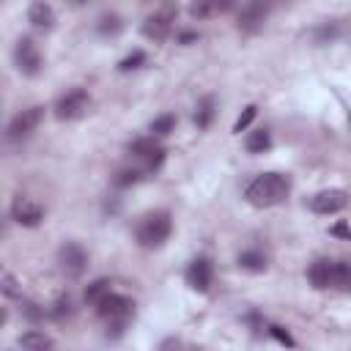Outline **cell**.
I'll return each instance as SVG.
<instances>
[{"mask_svg": "<svg viewBox=\"0 0 351 351\" xmlns=\"http://www.w3.org/2000/svg\"><path fill=\"white\" fill-rule=\"evenodd\" d=\"M288 192H291V178L288 176H282V173H261L247 184L244 197L255 208H271V206L282 203L288 197Z\"/></svg>", "mask_w": 351, "mask_h": 351, "instance_id": "cell-1", "label": "cell"}, {"mask_svg": "<svg viewBox=\"0 0 351 351\" xmlns=\"http://www.w3.org/2000/svg\"><path fill=\"white\" fill-rule=\"evenodd\" d=\"M19 348H27V351H47V348H55V340L38 329H30L25 335H19Z\"/></svg>", "mask_w": 351, "mask_h": 351, "instance_id": "cell-19", "label": "cell"}, {"mask_svg": "<svg viewBox=\"0 0 351 351\" xmlns=\"http://www.w3.org/2000/svg\"><path fill=\"white\" fill-rule=\"evenodd\" d=\"M3 293L8 299H16L19 296V282H16V277L11 271H3Z\"/></svg>", "mask_w": 351, "mask_h": 351, "instance_id": "cell-30", "label": "cell"}, {"mask_svg": "<svg viewBox=\"0 0 351 351\" xmlns=\"http://www.w3.org/2000/svg\"><path fill=\"white\" fill-rule=\"evenodd\" d=\"M269 3H271V0H269Z\"/></svg>", "mask_w": 351, "mask_h": 351, "instance_id": "cell-35", "label": "cell"}, {"mask_svg": "<svg viewBox=\"0 0 351 351\" xmlns=\"http://www.w3.org/2000/svg\"><path fill=\"white\" fill-rule=\"evenodd\" d=\"M329 288L351 293V261H332V280Z\"/></svg>", "mask_w": 351, "mask_h": 351, "instance_id": "cell-18", "label": "cell"}, {"mask_svg": "<svg viewBox=\"0 0 351 351\" xmlns=\"http://www.w3.org/2000/svg\"><path fill=\"white\" fill-rule=\"evenodd\" d=\"M214 107H217L214 96H203V99L195 104L192 121H195V126H197V129H208V126H211V121H214Z\"/></svg>", "mask_w": 351, "mask_h": 351, "instance_id": "cell-20", "label": "cell"}, {"mask_svg": "<svg viewBox=\"0 0 351 351\" xmlns=\"http://www.w3.org/2000/svg\"><path fill=\"white\" fill-rule=\"evenodd\" d=\"M107 293H112V282H110L107 277H96L93 282H88V288H85V293H82V296H85V302H88V304H93V307H96Z\"/></svg>", "mask_w": 351, "mask_h": 351, "instance_id": "cell-21", "label": "cell"}, {"mask_svg": "<svg viewBox=\"0 0 351 351\" xmlns=\"http://www.w3.org/2000/svg\"><path fill=\"white\" fill-rule=\"evenodd\" d=\"M332 233H335V236H343V239H348V241H351V228H348L346 222H337V225L332 228Z\"/></svg>", "mask_w": 351, "mask_h": 351, "instance_id": "cell-31", "label": "cell"}, {"mask_svg": "<svg viewBox=\"0 0 351 351\" xmlns=\"http://www.w3.org/2000/svg\"><path fill=\"white\" fill-rule=\"evenodd\" d=\"M271 3L269 0H250L241 11H239V30L241 33H255L263 27V22L269 19Z\"/></svg>", "mask_w": 351, "mask_h": 351, "instance_id": "cell-10", "label": "cell"}, {"mask_svg": "<svg viewBox=\"0 0 351 351\" xmlns=\"http://www.w3.org/2000/svg\"><path fill=\"white\" fill-rule=\"evenodd\" d=\"M71 310H74V307H71V296H69V293H63V296H58V299H55V304H52L49 315H52V318H58V321H63L66 315H71Z\"/></svg>", "mask_w": 351, "mask_h": 351, "instance_id": "cell-27", "label": "cell"}, {"mask_svg": "<svg viewBox=\"0 0 351 351\" xmlns=\"http://www.w3.org/2000/svg\"><path fill=\"white\" fill-rule=\"evenodd\" d=\"M348 121H351V115H348Z\"/></svg>", "mask_w": 351, "mask_h": 351, "instance_id": "cell-34", "label": "cell"}, {"mask_svg": "<svg viewBox=\"0 0 351 351\" xmlns=\"http://www.w3.org/2000/svg\"><path fill=\"white\" fill-rule=\"evenodd\" d=\"M58 263L60 269L69 274V277H80L88 266V252L77 244V241H66L60 250H58Z\"/></svg>", "mask_w": 351, "mask_h": 351, "instance_id": "cell-11", "label": "cell"}, {"mask_svg": "<svg viewBox=\"0 0 351 351\" xmlns=\"http://www.w3.org/2000/svg\"><path fill=\"white\" fill-rule=\"evenodd\" d=\"M346 33H348L346 19H332V22L318 25V27H315V33H313V38H315V44H332V41L343 38Z\"/></svg>", "mask_w": 351, "mask_h": 351, "instance_id": "cell-15", "label": "cell"}, {"mask_svg": "<svg viewBox=\"0 0 351 351\" xmlns=\"http://www.w3.org/2000/svg\"><path fill=\"white\" fill-rule=\"evenodd\" d=\"M27 22L36 30H52L55 27V11H52V5L44 3V0H33L30 8H27Z\"/></svg>", "mask_w": 351, "mask_h": 351, "instance_id": "cell-14", "label": "cell"}, {"mask_svg": "<svg viewBox=\"0 0 351 351\" xmlns=\"http://www.w3.org/2000/svg\"><path fill=\"white\" fill-rule=\"evenodd\" d=\"M145 58H148V55H145L143 49H134V52H129V55L118 63V71H134V69H140V66L145 63Z\"/></svg>", "mask_w": 351, "mask_h": 351, "instance_id": "cell-26", "label": "cell"}, {"mask_svg": "<svg viewBox=\"0 0 351 351\" xmlns=\"http://www.w3.org/2000/svg\"><path fill=\"white\" fill-rule=\"evenodd\" d=\"M148 173H145V167H123V170H118L115 173V186H121V189H126V186H134V184H140L143 178H145Z\"/></svg>", "mask_w": 351, "mask_h": 351, "instance_id": "cell-23", "label": "cell"}, {"mask_svg": "<svg viewBox=\"0 0 351 351\" xmlns=\"http://www.w3.org/2000/svg\"><path fill=\"white\" fill-rule=\"evenodd\" d=\"M173 233V217L167 211H151L140 219L134 236H137V244L145 247V250H159Z\"/></svg>", "mask_w": 351, "mask_h": 351, "instance_id": "cell-3", "label": "cell"}, {"mask_svg": "<svg viewBox=\"0 0 351 351\" xmlns=\"http://www.w3.org/2000/svg\"><path fill=\"white\" fill-rule=\"evenodd\" d=\"M211 280H214V266H211V261H208L206 255L189 261V266H186V285H189L192 291L206 293V291L211 288Z\"/></svg>", "mask_w": 351, "mask_h": 351, "instance_id": "cell-12", "label": "cell"}, {"mask_svg": "<svg viewBox=\"0 0 351 351\" xmlns=\"http://www.w3.org/2000/svg\"><path fill=\"white\" fill-rule=\"evenodd\" d=\"M41 118H44V107H41V104H33V107L16 112V115L8 121V129H5L8 140H11V143L27 140V137L36 132V126L41 123Z\"/></svg>", "mask_w": 351, "mask_h": 351, "instance_id": "cell-5", "label": "cell"}, {"mask_svg": "<svg viewBox=\"0 0 351 351\" xmlns=\"http://www.w3.org/2000/svg\"><path fill=\"white\" fill-rule=\"evenodd\" d=\"M11 219L22 228H36L44 222V206L27 195H16L11 200Z\"/></svg>", "mask_w": 351, "mask_h": 351, "instance_id": "cell-7", "label": "cell"}, {"mask_svg": "<svg viewBox=\"0 0 351 351\" xmlns=\"http://www.w3.org/2000/svg\"><path fill=\"white\" fill-rule=\"evenodd\" d=\"M173 22H176V11L170 5L162 8V11H154L143 22V36L151 38V41H165L173 33Z\"/></svg>", "mask_w": 351, "mask_h": 351, "instance_id": "cell-8", "label": "cell"}, {"mask_svg": "<svg viewBox=\"0 0 351 351\" xmlns=\"http://www.w3.org/2000/svg\"><path fill=\"white\" fill-rule=\"evenodd\" d=\"M96 315L107 324V332L112 329V335H123L129 318L134 315V299L123 296V293H107L99 304H96Z\"/></svg>", "mask_w": 351, "mask_h": 351, "instance_id": "cell-2", "label": "cell"}, {"mask_svg": "<svg viewBox=\"0 0 351 351\" xmlns=\"http://www.w3.org/2000/svg\"><path fill=\"white\" fill-rule=\"evenodd\" d=\"M178 41H181V44H189V41H197V33H181V36H178Z\"/></svg>", "mask_w": 351, "mask_h": 351, "instance_id": "cell-32", "label": "cell"}, {"mask_svg": "<svg viewBox=\"0 0 351 351\" xmlns=\"http://www.w3.org/2000/svg\"><path fill=\"white\" fill-rule=\"evenodd\" d=\"M151 134H156V137H167L173 129H176V115L173 112H165V115H156L154 121H151Z\"/></svg>", "mask_w": 351, "mask_h": 351, "instance_id": "cell-24", "label": "cell"}, {"mask_svg": "<svg viewBox=\"0 0 351 351\" xmlns=\"http://www.w3.org/2000/svg\"><path fill=\"white\" fill-rule=\"evenodd\" d=\"M255 115H258V107H255V104H247V107L241 110V115L236 118V123H233V132H236V134H241V132H244V129H247V126L255 121Z\"/></svg>", "mask_w": 351, "mask_h": 351, "instance_id": "cell-28", "label": "cell"}, {"mask_svg": "<svg viewBox=\"0 0 351 351\" xmlns=\"http://www.w3.org/2000/svg\"><path fill=\"white\" fill-rule=\"evenodd\" d=\"M266 332H269V335H271L277 343H282V346H291V348L296 346V340H293V337H291V335H288L282 326H277V324H266Z\"/></svg>", "mask_w": 351, "mask_h": 351, "instance_id": "cell-29", "label": "cell"}, {"mask_svg": "<svg viewBox=\"0 0 351 351\" xmlns=\"http://www.w3.org/2000/svg\"><path fill=\"white\" fill-rule=\"evenodd\" d=\"M346 206H348V192L346 189H321L310 197V208L315 214H324V217L340 214Z\"/></svg>", "mask_w": 351, "mask_h": 351, "instance_id": "cell-9", "label": "cell"}, {"mask_svg": "<svg viewBox=\"0 0 351 351\" xmlns=\"http://www.w3.org/2000/svg\"><path fill=\"white\" fill-rule=\"evenodd\" d=\"M236 5V0H192L189 3V16L192 19H214L228 14Z\"/></svg>", "mask_w": 351, "mask_h": 351, "instance_id": "cell-13", "label": "cell"}, {"mask_svg": "<svg viewBox=\"0 0 351 351\" xmlns=\"http://www.w3.org/2000/svg\"><path fill=\"white\" fill-rule=\"evenodd\" d=\"M244 145H247L250 154H266L271 148V132L269 129H255V132L247 134V143Z\"/></svg>", "mask_w": 351, "mask_h": 351, "instance_id": "cell-22", "label": "cell"}, {"mask_svg": "<svg viewBox=\"0 0 351 351\" xmlns=\"http://www.w3.org/2000/svg\"><path fill=\"white\" fill-rule=\"evenodd\" d=\"M14 63H16V71L22 77H36L44 66V58L38 52V47L33 44V38H19L16 47H14Z\"/></svg>", "mask_w": 351, "mask_h": 351, "instance_id": "cell-6", "label": "cell"}, {"mask_svg": "<svg viewBox=\"0 0 351 351\" xmlns=\"http://www.w3.org/2000/svg\"><path fill=\"white\" fill-rule=\"evenodd\" d=\"M236 263H239V269H244V271L261 274V271H266V266H269V255H266L263 250H244V252H239Z\"/></svg>", "mask_w": 351, "mask_h": 351, "instance_id": "cell-17", "label": "cell"}, {"mask_svg": "<svg viewBox=\"0 0 351 351\" xmlns=\"http://www.w3.org/2000/svg\"><path fill=\"white\" fill-rule=\"evenodd\" d=\"M90 93L85 88H71L55 101V118L58 121H77L90 110Z\"/></svg>", "mask_w": 351, "mask_h": 351, "instance_id": "cell-4", "label": "cell"}, {"mask_svg": "<svg viewBox=\"0 0 351 351\" xmlns=\"http://www.w3.org/2000/svg\"><path fill=\"white\" fill-rule=\"evenodd\" d=\"M69 3H71V5H77V8H80V5H88V3H90V0H69Z\"/></svg>", "mask_w": 351, "mask_h": 351, "instance_id": "cell-33", "label": "cell"}, {"mask_svg": "<svg viewBox=\"0 0 351 351\" xmlns=\"http://www.w3.org/2000/svg\"><path fill=\"white\" fill-rule=\"evenodd\" d=\"M96 30H99L101 36H118V33L123 30V22H121V16H118V14H104V16L99 19Z\"/></svg>", "mask_w": 351, "mask_h": 351, "instance_id": "cell-25", "label": "cell"}, {"mask_svg": "<svg viewBox=\"0 0 351 351\" xmlns=\"http://www.w3.org/2000/svg\"><path fill=\"white\" fill-rule=\"evenodd\" d=\"M307 280H310L313 288L326 291V288H329V280H332V261H329V258H318L315 263H310Z\"/></svg>", "mask_w": 351, "mask_h": 351, "instance_id": "cell-16", "label": "cell"}]
</instances>
